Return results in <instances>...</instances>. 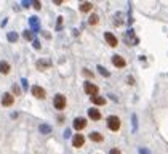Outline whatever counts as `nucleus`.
<instances>
[{
	"mask_svg": "<svg viewBox=\"0 0 168 154\" xmlns=\"http://www.w3.org/2000/svg\"><path fill=\"white\" fill-rule=\"evenodd\" d=\"M53 106H54V109H58V111L66 109V106H67V100H66V96H64V95H61V93L54 95V98H53Z\"/></svg>",
	"mask_w": 168,
	"mask_h": 154,
	"instance_id": "f257e3e1",
	"label": "nucleus"
},
{
	"mask_svg": "<svg viewBox=\"0 0 168 154\" xmlns=\"http://www.w3.org/2000/svg\"><path fill=\"white\" fill-rule=\"evenodd\" d=\"M120 125H122V122H120V119L117 116L107 117V127H109L110 132H119L120 130Z\"/></svg>",
	"mask_w": 168,
	"mask_h": 154,
	"instance_id": "f03ea898",
	"label": "nucleus"
},
{
	"mask_svg": "<svg viewBox=\"0 0 168 154\" xmlns=\"http://www.w3.org/2000/svg\"><path fill=\"white\" fill-rule=\"evenodd\" d=\"M83 90H85V93L90 95V96H98V92H99L98 85H94V83H91V82H85V83H83Z\"/></svg>",
	"mask_w": 168,
	"mask_h": 154,
	"instance_id": "7ed1b4c3",
	"label": "nucleus"
},
{
	"mask_svg": "<svg viewBox=\"0 0 168 154\" xmlns=\"http://www.w3.org/2000/svg\"><path fill=\"white\" fill-rule=\"evenodd\" d=\"M31 92H32V95L37 98V100H43V98L47 96L45 88H42V87H38V85H34V87L31 88Z\"/></svg>",
	"mask_w": 168,
	"mask_h": 154,
	"instance_id": "20e7f679",
	"label": "nucleus"
},
{
	"mask_svg": "<svg viewBox=\"0 0 168 154\" xmlns=\"http://www.w3.org/2000/svg\"><path fill=\"white\" fill-rule=\"evenodd\" d=\"M104 39H106V42H107V45H109V47H112V48L119 45L117 37H115L114 34H112V32H106V34H104Z\"/></svg>",
	"mask_w": 168,
	"mask_h": 154,
	"instance_id": "39448f33",
	"label": "nucleus"
},
{
	"mask_svg": "<svg viewBox=\"0 0 168 154\" xmlns=\"http://www.w3.org/2000/svg\"><path fill=\"white\" fill-rule=\"evenodd\" d=\"M112 64H114L117 69H123L127 66V61H125L122 56H119V55H114V56H112Z\"/></svg>",
	"mask_w": 168,
	"mask_h": 154,
	"instance_id": "423d86ee",
	"label": "nucleus"
},
{
	"mask_svg": "<svg viewBox=\"0 0 168 154\" xmlns=\"http://www.w3.org/2000/svg\"><path fill=\"white\" fill-rule=\"evenodd\" d=\"M87 127V119L85 117H77L74 120V130H83Z\"/></svg>",
	"mask_w": 168,
	"mask_h": 154,
	"instance_id": "0eeeda50",
	"label": "nucleus"
},
{
	"mask_svg": "<svg viewBox=\"0 0 168 154\" xmlns=\"http://www.w3.org/2000/svg\"><path fill=\"white\" fill-rule=\"evenodd\" d=\"M83 143H85V136H83L82 133H77V135L72 138V145H74V148H82Z\"/></svg>",
	"mask_w": 168,
	"mask_h": 154,
	"instance_id": "6e6552de",
	"label": "nucleus"
},
{
	"mask_svg": "<svg viewBox=\"0 0 168 154\" xmlns=\"http://www.w3.org/2000/svg\"><path fill=\"white\" fill-rule=\"evenodd\" d=\"M2 104L3 106H11V104H15V98H13V95H10V93H3V96H2Z\"/></svg>",
	"mask_w": 168,
	"mask_h": 154,
	"instance_id": "1a4fd4ad",
	"label": "nucleus"
},
{
	"mask_svg": "<svg viewBox=\"0 0 168 154\" xmlns=\"http://www.w3.org/2000/svg\"><path fill=\"white\" fill-rule=\"evenodd\" d=\"M88 117H90L91 120H99V119H101V113H99L98 109L91 108V109H88Z\"/></svg>",
	"mask_w": 168,
	"mask_h": 154,
	"instance_id": "9d476101",
	"label": "nucleus"
},
{
	"mask_svg": "<svg viewBox=\"0 0 168 154\" xmlns=\"http://www.w3.org/2000/svg\"><path fill=\"white\" fill-rule=\"evenodd\" d=\"M90 140H91V141H94V143H103L104 141V136L101 133H98V132H91L90 133Z\"/></svg>",
	"mask_w": 168,
	"mask_h": 154,
	"instance_id": "9b49d317",
	"label": "nucleus"
},
{
	"mask_svg": "<svg viewBox=\"0 0 168 154\" xmlns=\"http://www.w3.org/2000/svg\"><path fill=\"white\" fill-rule=\"evenodd\" d=\"M91 101L96 106H104L106 104V98H103V96H91Z\"/></svg>",
	"mask_w": 168,
	"mask_h": 154,
	"instance_id": "f8f14e48",
	"label": "nucleus"
},
{
	"mask_svg": "<svg viewBox=\"0 0 168 154\" xmlns=\"http://www.w3.org/2000/svg\"><path fill=\"white\" fill-rule=\"evenodd\" d=\"M91 10H93V3H91V2H85V3L80 5V11H82V13H88V11H91Z\"/></svg>",
	"mask_w": 168,
	"mask_h": 154,
	"instance_id": "ddd939ff",
	"label": "nucleus"
},
{
	"mask_svg": "<svg viewBox=\"0 0 168 154\" xmlns=\"http://www.w3.org/2000/svg\"><path fill=\"white\" fill-rule=\"evenodd\" d=\"M0 72H2V74H8L10 72V64L7 61H0Z\"/></svg>",
	"mask_w": 168,
	"mask_h": 154,
	"instance_id": "4468645a",
	"label": "nucleus"
},
{
	"mask_svg": "<svg viewBox=\"0 0 168 154\" xmlns=\"http://www.w3.org/2000/svg\"><path fill=\"white\" fill-rule=\"evenodd\" d=\"M50 66V61H37V67L40 69V71H43V69H47Z\"/></svg>",
	"mask_w": 168,
	"mask_h": 154,
	"instance_id": "2eb2a0df",
	"label": "nucleus"
},
{
	"mask_svg": "<svg viewBox=\"0 0 168 154\" xmlns=\"http://www.w3.org/2000/svg\"><path fill=\"white\" fill-rule=\"evenodd\" d=\"M98 21H99V18H98L96 15H91V16H90V19H88V23H90L91 26H94V24H98Z\"/></svg>",
	"mask_w": 168,
	"mask_h": 154,
	"instance_id": "dca6fc26",
	"label": "nucleus"
},
{
	"mask_svg": "<svg viewBox=\"0 0 168 154\" xmlns=\"http://www.w3.org/2000/svg\"><path fill=\"white\" fill-rule=\"evenodd\" d=\"M8 39H10V42H16V40H18V34L10 32V34H8Z\"/></svg>",
	"mask_w": 168,
	"mask_h": 154,
	"instance_id": "f3484780",
	"label": "nucleus"
},
{
	"mask_svg": "<svg viewBox=\"0 0 168 154\" xmlns=\"http://www.w3.org/2000/svg\"><path fill=\"white\" fill-rule=\"evenodd\" d=\"M98 69H99V72H101L104 77H109V71H106V69H104L103 66H98Z\"/></svg>",
	"mask_w": 168,
	"mask_h": 154,
	"instance_id": "a211bd4d",
	"label": "nucleus"
},
{
	"mask_svg": "<svg viewBox=\"0 0 168 154\" xmlns=\"http://www.w3.org/2000/svg\"><path fill=\"white\" fill-rule=\"evenodd\" d=\"M82 72H83V76H85V77H88V79H93V72H90L88 69H83Z\"/></svg>",
	"mask_w": 168,
	"mask_h": 154,
	"instance_id": "6ab92c4d",
	"label": "nucleus"
},
{
	"mask_svg": "<svg viewBox=\"0 0 168 154\" xmlns=\"http://www.w3.org/2000/svg\"><path fill=\"white\" fill-rule=\"evenodd\" d=\"M109 154H122V152H120V149L114 148V149H110V151H109Z\"/></svg>",
	"mask_w": 168,
	"mask_h": 154,
	"instance_id": "aec40b11",
	"label": "nucleus"
},
{
	"mask_svg": "<svg viewBox=\"0 0 168 154\" xmlns=\"http://www.w3.org/2000/svg\"><path fill=\"white\" fill-rule=\"evenodd\" d=\"M24 37H26L27 40H32V35H31V32H29V31H26V32H24Z\"/></svg>",
	"mask_w": 168,
	"mask_h": 154,
	"instance_id": "412c9836",
	"label": "nucleus"
},
{
	"mask_svg": "<svg viewBox=\"0 0 168 154\" xmlns=\"http://www.w3.org/2000/svg\"><path fill=\"white\" fill-rule=\"evenodd\" d=\"M13 92H15L16 95H19V93H21V90H19V87H18V85H13Z\"/></svg>",
	"mask_w": 168,
	"mask_h": 154,
	"instance_id": "4be33fe9",
	"label": "nucleus"
},
{
	"mask_svg": "<svg viewBox=\"0 0 168 154\" xmlns=\"http://www.w3.org/2000/svg\"><path fill=\"white\" fill-rule=\"evenodd\" d=\"M40 130H43L45 133H48L50 132V127H48V125H43V127H40Z\"/></svg>",
	"mask_w": 168,
	"mask_h": 154,
	"instance_id": "5701e85b",
	"label": "nucleus"
},
{
	"mask_svg": "<svg viewBox=\"0 0 168 154\" xmlns=\"http://www.w3.org/2000/svg\"><path fill=\"white\" fill-rule=\"evenodd\" d=\"M34 8H35V10H40V3L35 2V3H34Z\"/></svg>",
	"mask_w": 168,
	"mask_h": 154,
	"instance_id": "b1692460",
	"label": "nucleus"
},
{
	"mask_svg": "<svg viewBox=\"0 0 168 154\" xmlns=\"http://www.w3.org/2000/svg\"><path fill=\"white\" fill-rule=\"evenodd\" d=\"M128 83H135V80H133V77H131V76L128 77Z\"/></svg>",
	"mask_w": 168,
	"mask_h": 154,
	"instance_id": "393cba45",
	"label": "nucleus"
}]
</instances>
